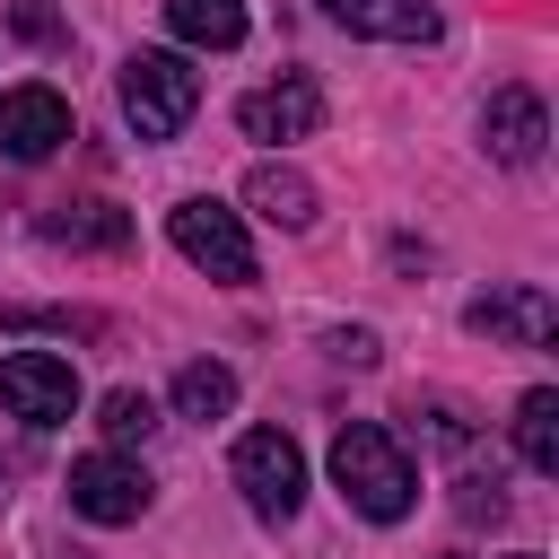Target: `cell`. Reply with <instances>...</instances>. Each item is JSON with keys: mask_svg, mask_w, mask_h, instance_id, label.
I'll use <instances>...</instances> for the list:
<instances>
[{"mask_svg": "<svg viewBox=\"0 0 559 559\" xmlns=\"http://www.w3.org/2000/svg\"><path fill=\"white\" fill-rule=\"evenodd\" d=\"M428 437H437L445 454H463V445H472V419H463L454 402H428Z\"/></svg>", "mask_w": 559, "mask_h": 559, "instance_id": "obj_18", "label": "cell"}, {"mask_svg": "<svg viewBox=\"0 0 559 559\" xmlns=\"http://www.w3.org/2000/svg\"><path fill=\"white\" fill-rule=\"evenodd\" d=\"M61 140H70V105H61V87H0V157L35 166V157H52Z\"/></svg>", "mask_w": 559, "mask_h": 559, "instance_id": "obj_7", "label": "cell"}, {"mask_svg": "<svg viewBox=\"0 0 559 559\" xmlns=\"http://www.w3.org/2000/svg\"><path fill=\"white\" fill-rule=\"evenodd\" d=\"M507 559H542V550H507Z\"/></svg>", "mask_w": 559, "mask_h": 559, "instance_id": "obj_20", "label": "cell"}, {"mask_svg": "<svg viewBox=\"0 0 559 559\" xmlns=\"http://www.w3.org/2000/svg\"><path fill=\"white\" fill-rule=\"evenodd\" d=\"M175 411H183V419H227V411H236V367H218V358H183V376H175Z\"/></svg>", "mask_w": 559, "mask_h": 559, "instance_id": "obj_14", "label": "cell"}, {"mask_svg": "<svg viewBox=\"0 0 559 559\" xmlns=\"http://www.w3.org/2000/svg\"><path fill=\"white\" fill-rule=\"evenodd\" d=\"M236 122H245V140H306V131L323 122V87H314L306 70H288V79L253 87V96L236 105Z\"/></svg>", "mask_w": 559, "mask_h": 559, "instance_id": "obj_9", "label": "cell"}, {"mask_svg": "<svg viewBox=\"0 0 559 559\" xmlns=\"http://www.w3.org/2000/svg\"><path fill=\"white\" fill-rule=\"evenodd\" d=\"M515 454H524L533 472H559V393H550V384H533V393L515 402Z\"/></svg>", "mask_w": 559, "mask_h": 559, "instance_id": "obj_15", "label": "cell"}, {"mask_svg": "<svg viewBox=\"0 0 559 559\" xmlns=\"http://www.w3.org/2000/svg\"><path fill=\"white\" fill-rule=\"evenodd\" d=\"M480 140H489V157H498V166H533V157H542V140H550L542 96H533V87H498V96H489V114H480Z\"/></svg>", "mask_w": 559, "mask_h": 559, "instance_id": "obj_10", "label": "cell"}, {"mask_svg": "<svg viewBox=\"0 0 559 559\" xmlns=\"http://www.w3.org/2000/svg\"><path fill=\"white\" fill-rule=\"evenodd\" d=\"M349 35H376V44H428L437 35V0H323Z\"/></svg>", "mask_w": 559, "mask_h": 559, "instance_id": "obj_11", "label": "cell"}, {"mask_svg": "<svg viewBox=\"0 0 559 559\" xmlns=\"http://www.w3.org/2000/svg\"><path fill=\"white\" fill-rule=\"evenodd\" d=\"M105 437H114V445H148V437H157V402H148L140 384H114V393H105Z\"/></svg>", "mask_w": 559, "mask_h": 559, "instance_id": "obj_17", "label": "cell"}, {"mask_svg": "<svg viewBox=\"0 0 559 559\" xmlns=\"http://www.w3.org/2000/svg\"><path fill=\"white\" fill-rule=\"evenodd\" d=\"M463 515H507V498H498V480H463Z\"/></svg>", "mask_w": 559, "mask_h": 559, "instance_id": "obj_19", "label": "cell"}, {"mask_svg": "<svg viewBox=\"0 0 559 559\" xmlns=\"http://www.w3.org/2000/svg\"><path fill=\"white\" fill-rule=\"evenodd\" d=\"M52 245H131V218L105 201H61V218H44Z\"/></svg>", "mask_w": 559, "mask_h": 559, "instance_id": "obj_16", "label": "cell"}, {"mask_svg": "<svg viewBox=\"0 0 559 559\" xmlns=\"http://www.w3.org/2000/svg\"><path fill=\"white\" fill-rule=\"evenodd\" d=\"M463 323H472V332H489V341H507V349H542V341L559 332V306H550V288L515 280V288L472 297V314H463Z\"/></svg>", "mask_w": 559, "mask_h": 559, "instance_id": "obj_8", "label": "cell"}, {"mask_svg": "<svg viewBox=\"0 0 559 559\" xmlns=\"http://www.w3.org/2000/svg\"><path fill=\"white\" fill-rule=\"evenodd\" d=\"M148 498H157V480H148L131 454H79V463H70V507H79L87 524H140Z\"/></svg>", "mask_w": 559, "mask_h": 559, "instance_id": "obj_6", "label": "cell"}, {"mask_svg": "<svg viewBox=\"0 0 559 559\" xmlns=\"http://www.w3.org/2000/svg\"><path fill=\"white\" fill-rule=\"evenodd\" d=\"M245 210L271 218V227H314V183L297 166H253L245 175Z\"/></svg>", "mask_w": 559, "mask_h": 559, "instance_id": "obj_12", "label": "cell"}, {"mask_svg": "<svg viewBox=\"0 0 559 559\" xmlns=\"http://www.w3.org/2000/svg\"><path fill=\"white\" fill-rule=\"evenodd\" d=\"M192 105H201V70L183 52H131L122 61V114L140 140H175L192 122Z\"/></svg>", "mask_w": 559, "mask_h": 559, "instance_id": "obj_2", "label": "cell"}, {"mask_svg": "<svg viewBox=\"0 0 559 559\" xmlns=\"http://www.w3.org/2000/svg\"><path fill=\"white\" fill-rule=\"evenodd\" d=\"M332 480H341V498H349L367 524H402L411 498H419V472H411L402 437L376 428V419H341V437H332Z\"/></svg>", "mask_w": 559, "mask_h": 559, "instance_id": "obj_1", "label": "cell"}, {"mask_svg": "<svg viewBox=\"0 0 559 559\" xmlns=\"http://www.w3.org/2000/svg\"><path fill=\"white\" fill-rule=\"evenodd\" d=\"M166 26L201 52H236L245 44V0H166Z\"/></svg>", "mask_w": 559, "mask_h": 559, "instance_id": "obj_13", "label": "cell"}, {"mask_svg": "<svg viewBox=\"0 0 559 559\" xmlns=\"http://www.w3.org/2000/svg\"><path fill=\"white\" fill-rule=\"evenodd\" d=\"M166 236H175V253H183L192 271H210L218 288H245V280H253V236H245V218H236L227 201H175V210H166Z\"/></svg>", "mask_w": 559, "mask_h": 559, "instance_id": "obj_3", "label": "cell"}, {"mask_svg": "<svg viewBox=\"0 0 559 559\" xmlns=\"http://www.w3.org/2000/svg\"><path fill=\"white\" fill-rule=\"evenodd\" d=\"M236 489H245V507H253L262 524H288L297 498H306V454H297V437H288V428H245V437H236Z\"/></svg>", "mask_w": 559, "mask_h": 559, "instance_id": "obj_4", "label": "cell"}, {"mask_svg": "<svg viewBox=\"0 0 559 559\" xmlns=\"http://www.w3.org/2000/svg\"><path fill=\"white\" fill-rule=\"evenodd\" d=\"M0 402H9V419H26V428H61V419L79 411V376H70V358H52V349H9V358H0Z\"/></svg>", "mask_w": 559, "mask_h": 559, "instance_id": "obj_5", "label": "cell"}]
</instances>
